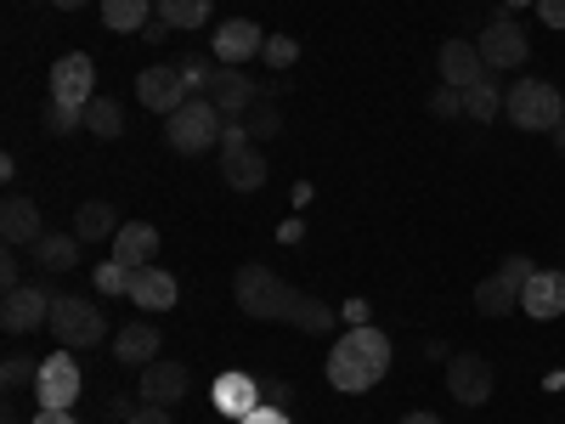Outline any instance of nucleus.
<instances>
[{
  "mask_svg": "<svg viewBox=\"0 0 565 424\" xmlns=\"http://www.w3.org/2000/svg\"><path fill=\"white\" fill-rule=\"evenodd\" d=\"M232 300H238L244 317H255V322H295L300 335H328V328L340 322L334 306L289 289V283H282L271 266H260V261L238 266V277H232Z\"/></svg>",
  "mask_w": 565,
  "mask_h": 424,
  "instance_id": "obj_1",
  "label": "nucleus"
},
{
  "mask_svg": "<svg viewBox=\"0 0 565 424\" xmlns=\"http://www.w3.org/2000/svg\"><path fill=\"white\" fill-rule=\"evenodd\" d=\"M385 373H391V340H385V328H373V322L345 328L340 346L328 351V385H334L340 396L373 391Z\"/></svg>",
  "mask_w": 565,
  "mask_h": 424,
  "instance_id": "obj_2",
  "label": "nucleus"
},
{
  "mask_svg": "<svg viewBox=\"0 0 565 424\" xmlns=\"http://www.w3.org/2000/svg\"><path fill=\"white\" fill-rule=\"evenodd\" d=\"M221 108L210 103V97H186L175 114H170V125H164V141H170V153H181V159H199V153H210V148H221Z\"/></svg>",
  "mask_w": 565,
  "mask_h": 424,
  "instance_id": "obj_3",
  "label": "nucleus"
},
{
  "mask_svg": "<svg viewBox=\"0 0 565 424\" xmlns=\"http://www.w3.org/2000/svg\"><path fill=\"white\" fill-rule=\"evenodd\" d=\"M503 114H509V125H521V130L554 136V125L565 119V97H559V85H548V80H514V91L503 97Z\"/></svg>",
  "mask_w": 565,
  "mask_h": 424,
  "instance_id": "obj_4",
  "label": "nucleus"
},
{
  "mask_svg": "<svg viewBox=\"0 0 565 424\" xmlns=\"http://www.w3.org/2000/svg\"><path fill=\"white\" fill-rule=\"evenodd\" d=\"M52 335H57L63 351H90V346L108 340V317H103L97 300L57 295V306H52Z\"/></svg>",
  "mask_w": 565,
  "mask_h": 424,
  "instance_id": "obj_5",
  "label": "nucleus"
},
{
  "mask_svg": "<svg viewBox=\"0 0 565 424\" xmlns=\"http://www.w3.org/2000/svg\"><path fill=\"white\" fill-rule=\"evenodd\" d=\"M532 283V261L526 255H509L492 277H481V289H476V311L481 317H509V311H521V289Z\"/></svg>",
  "mask_w": 565,
  "mask_h": 424,
  "instance_id": "obj_6",
  "label": "nucleus"
},
{
  "mask_svg": "<svg viewBox=\"0 0 565 424\" xmlns=\"http://www.w3.org/2000/svg\"><path fill=\"white\" fill-rule=\"evenodd\" d=\"M52 103H63V108H90L97 103V63H90L85 52H68V57H57L52 63V91H45Z\"/></svg>",
  "mask_w": 565,
  "mask_h": 424,
  "instance_id": "obj_7",
  "label": "nucleus"
},
{
  "mask_svg": "<svg viewBox=\"0 0 565 424\" xmlns=\"http://www.w3.org/2000/svg\"><path fill=\"white\" fill-rule=\"evenodd\" d=\"M79 391H85V373H79L74 351H52V357L40 362V380H34L40 407H74Z\"/></svg>",
  "mask_w": 565,
  "mask_h": 424,
  "instance_id": "obj_8",
  "label": "nucleus"
},
{
  "mask_svg": "<svg viewBox=\"0 0 565 424\" xmlns=\"http://www.w3.org/2000/svg\"><path fill=\"white\" fill-rule=\"evenodd\" d=\"M52 306H57L52 289H40V283H23V289L0 295V328H7V335H29V328L52 322Z\"/></svg>",
  "mask_w": 565,
  "mask_h": 424,
  "instance_id": "obj_9",
  "label": "nucleus"
},
{
  "mask_svg": "<svg viewBox=\"0 0 565 424\" xmlns=\"http://www.w3.org/2000/svg\"><path fill=\"white\" fill-rule=\"evenodd\" d=\"M193 91H186V80H181V68H170V63H153V68H141L136 74V103L148 108V114H175Z\"/></svg>",
  "mask_w": 565,
  "mask_h": 424,
  "instance_id": "obj_10",
  "label": "nucleus"
},
{
  "mask_svg": "<svg viewBox=\"0 0 565 424\" xmlns=\"http://www.w3.org/2000/svg\"><path fill=\"white\" fill-rule=\"evenodd\" d=\"M492 362L487 357H476V351H458V357H447V396H458L463 407H481V402H492Z\"/></svg>",
  "mask_w": 565,
  "mask_h": 424,
  "instance_id": "obj_11",
  "label": "nucleus"
},
{
  "mask_svg": "<svg viewBox=\"0 0 565 424\" xmlns=\"http://www.w3.org/2000/svg\"><path fill=\"white\" fill-rule=\"evenodd\" d=\"M125 295H130V306H141V311H175L181 283H175L164 266H130V272H125Z\"/></svg>",
  "mask_w": 565,
  "mask_h": 424,
  "instance_id": "obj_12",
  "label": "nucleus"
},
{
  "mask_svg": "<svg viewBox=\"0 0 565 424\" xmlns=\"http://www.w3.org/2000/svg\"><path fill=\"white\" fill-rule=\"evenodd\" d=\"M476 45H481L487 68H521V63H526V52H532L526 29L514 23V18H492V23H487V34H481Z\"/></svg>",
  "mask_w": 565,
  "mask_h": 424,
  "instance_id": "obj_13",
  "label": "nucleus"
},
{
  "mask_svg": "<svg viewBox=\"0 0 565 424\" xmlns=\"http://www.w3.org/2000/svg\"><path fill=\"white\" fill-rule=\"evenodd\" d=\"M260 52H266L260 23H249V18L215 23V63H221V68H238V63H249V57H260Z\"/></svg>",
  "mask_w": 565,
  "mask_h": 424,
  "instance_id": "obj_14",
  "label": "nucleus"
},
{
  "mask_svg": "<svg viewBox=\"0 0 565 424\" xmlns=\"http://www.w3.org/2000/svg\"><path fill=\"white\" fill-rule=\"evenodd\" d=\"M186 391H193V373H186L181 362H170V357L141 368V385H136V396H148L153 407H175Z\"/></svg>",
  "mask_w": 565,
  "mask_h": 424,
  "instance_id": "obj_15",
  "label": "nucleus"
},
{
  "mask_svg": "<svg viewBox=\"0 0 565 424\" xmlns=\"http://www.w3.org/2000/svg\"><path fill=\"white\" fill-rule=\"evenodd\" d=\"M436 68H441V85H458V91H469V85L487 80V57H481L476 40H447L441 57H436Z\"/></svg>",
  "mask_w": 565,
  "mask_h": 424,
  "instance_id": "obj_16",
  "label": "nucleus"
},
{
  "mask_svg": "<svg viewBox=\"0 0 565 424\" xmlns=\"http://www.w3.org/2000/svg\"><path fill=\"white\" fill-rule=\"evenodd\" d=\"M210 103L221 108V119H238L260 103V85L244 74V68H215V85H210Z\"/></svg>",
  "mask_w": 565,
  "mask_h": 424,
  "instance_id": "obj_17",
  "label": "nucleus"
},
{
  "mask_svg": "<svg viewBox=\"0 0 565 424\" xmlns=\"http://www.w3.org/2000/svg\"><path fill=\"white\" fill-rule=\"evenodd\" d=\"M521 311L537 322H554L565 311V272H532V283L521 289Z\"/></svg>",
  "mask_w": 565,
  "mask_h": 424,
  "instance_id": "obj_18",
  "label": "nucleus"
},
{
  "mask_svg": "<svg viewBox=\"0 0 565 424\" xmlns=\"http://www.w3.org/2000/svg\"><path fill=\"white\" fill-rule=\"evenodd\" d=\"M153 255H159V226L153 221H125L114 232V261L119 266H153Z\"/></svg>",
  "mask_w": 565,
  "mask_h": 424,
  "instance_id": "obj_19",
  "label": "nucleus"
},
{
  "mask_svg": "<svg viewBox=\"0 0 565 424\" xmlns=\"http://www.w3.org/2000/svg\"><path fill=\"white\" fill-rule=\"evenodd\" d=\"M0 239H7L12 250H18V244H40V239H45V226H40V204L12 193L7 204H0Z\"/></svg>",
  "mask_w": 565,
  "mask_h": 424,
  "instance_id": "obj_20",
  "label": "nucleus"
},
{
  "mask_svg": "<svg viewBox=\"0 0 565 424\" xmlns=\"http://www.w3.org/2000/svg\"><path fill=\"white\" fill-rule=\"evenodd\" d=\"M215 413H226V418H244V413H255L260 407V380H249V373H238V368H232V373H221V380H215Z\"/></svg>",
  "mask_w": 565,
  "mask_h": 424,
  "instance_id": "obj_21",
  "label": "nucleus"
},
{
  "mask_svg": "<svg viewBox=\"0 0 565 424\" xmlns=\"http://www.w3.org/2000/svg\"><path fill=\"white\" fill-rule=\"evenodd\" d=\"M221 176L232 193H255V187L266 181V159H260V141H249V148H226L221 153Z\"/></svg>",
  "mask_w": 565,
  "mask_h": 424,
  "instance_id": "obj_22",
  "label": "nucleus"
},
{
  "mask_svg": "<svg viewBox=\"0 0 565 424\" xmlns=\"http://www.w3.org/2000/svg\"><path fill=\"white\" fill-rule=\"evenodd\" d=\"M114 357H119L125 368L159 362V328H153V322H125L119 335H114Z\"/></svg>",
  "mask_w": 565,
  "mask_h": 424,
  "instance_id": "obj_23",
  "label": "nucleus"
},
{
  "mask_svg": "<svg viewBox=\"0 0 565 424\" xmlns=\"http://www.w3.org/2000/svg\"><path fill=\"white\" fill-rule=\"evenodd\" d=\"M114 232H119V210L114 204H103V199L79 204V215H74V239L79 244H103V239H114Z\"/></svg>",
  "mask_w": 565,
  "mask_h": 424,
  "instance_id": "obj_24",
  "label": "nucleus"
},
{
  "mask_svg": "<svg viewBox=\"0 0 565 424\" xmlns=\"http://www.w3.org/2000/svg\"><path fill=\"white\" fill-rule=\"evenodd\" d=\"M34 261H40V272H74L79 266V239L74 232H45V239L34 244Z\"/></svg>",
  "mask_w": 565,
  "mask_h": 424,
  "instance_id": "obj_25",
  "label": "nucleus"
},
{
  "mask_svg": "<svg viewBox=\"0 0 565 424\" xmlns=\"http://www.w3.org/2000/svg\"><path fill=\"white\" fill-rule=\"evenodd\" d=\"M103 23L114 34H141L153 23V0H103Z\"/></svg>",
  "mask_w": 565,
  "mask_h": 424,
  "instance_id": "obj_26",
  "label": "nucleus"
},
{
  "mask_svg": "<svg viewBox=\"0 0 565 424\" xmlns=\"http://www.w3.org/2000/svg\"><path fill=\"white\" fill-rule=\"evenodd\" d=\"M153 12L170 29H204L210 23V0H153Z\"/></svg>",
  "mask_w": 565,
  "mask_h": 424,
  "instance_id": "obj_27",
  "label": "nucleus"
},
{
  "mask_svg": "<svg viewBox=\"0 0 565 424\" xmlns=\"http://www.w3.org/2000/svg\"><path fill=\"white\" fill-rule=\"evenodd\" d=\"M503 114V97H498V85L481 80V85H469L463 91V119H476V125H492Z\"/></svg>",
  "mask_w": 565,
  "mask_h": 424,
  "instance_id": "obj_28",
  "label": "nucleus"
},
{
  "mask_svg": "<svg viewBox=\"0 0 565 424\" xmlns=\"http://www.w3.org/2000/svg\"><path fill=\"white\" fill-rule=\"evenodd\" d=\"M85 130H90V136H103V141H114V136L125 130V114H119V103H114V97H97V103L85 108Z\"/></svg>",
  "mask_w": 565,
  "mask_h": 424,
  "instance_id": "obj_29",
  "label": "nucleus"
},
{
  "mask_svg": "<svg viewBox=\"0 0 565 424\" xmlns=\"http://www.w3.org/2000/svg\"><path fill=\"white\" fill-rule=\"evenodd\" d=\"M34 380H40V362L34 357H7V368H0V385H7V391H23Z\"/></svg>",
  "mask_w": 565,
  "mask_h": 424,
  "instance_id": "obj_30",
  "label": "nucleus"
},
{
  "mask_svg": "<svg viewBox=\"0 0 565 424\" xmlns=\"http://www.w3.org/2000/svg\"><path fill=\"white\" fill-rule=\"evenodd\" d=\"M266 68H295V57H300V40H289V34H266Z\"/></svg>",
  "mask_w": 565,
  "mask_h": 424,
  "instance_id": "obj_31",
  "label": "nucleus"
},
{
  "mask_svg": "<svg viewBox=\"0 0 565 424\" xmlns=\"http://www.w3.org/2000/svg\"><path fill=\"white\" fill-rule=\"evenodd\" d=\"M40 125L52 130V136H68L74 125H85V114H79V108H63V103H52V97H45V114H40Z\"/></svg>",
  "mask_w": 565,
  "mask_h": 424,
  "instance_id": "obj_32",
  "label": "nucleus"
},
{
  "mask_svg": "<svg viewBox=\"0 0 565 424\" xmlns=\"http://www.w3.org/2000/svg\"><path fill=\"white\" fill-rule=\"evenodd\" d=\"M175 68H181V80H186V91H193V97L215 85V63H210V57H186V63H175Z\"/></svg>",
  "mask_w": 565,
  "mask_h": 424,
  "instance_id": "obj_33",
  "label": "nucleus"
},
{
  "mask_svg": "<svg viewBox=\"0 0 565 424\" xmlns=\"http://www.w3.org/2000/svg\"><path fill=\"white\" fill-rule=\"evenodd\" d=\"M249 130H255V141H271V136L282 130V114H277V103H255V108H249Z\"/></svg>",
  "mask_w": 565,
  "mask_h": 424,
  "instance_id": "obj_34",
  "label": "nucleus"
},
{
  "mask_svg": "<svg viewBox=\"0 0 565 424\" xmlns=\"http://www.w3.org/2000/svg\"><path fill=\"white\" fill-rule=\"evenodd\" d=\"M430 114H436V119H463V91H458V85H436Z\"/></svg>",
  "mask_w": 565,
  "mask_h": 424,
  "instance_id": "obj_35",
  "label": "nucleus"
},
{
  "mask_svg": "<svg viewBox=\"0 0 565 424\" xmlns=\"http://www.w3.org/2000/svg\"><path fill=\"white\" fill-rule=\"evenodd\" d=\"M125 272H130V266L103 261V266H97V295H125Z\"/></svg>",
  "mask_w": 565,
  "mask_h": 424,
  "instance_id": "obj_36",
  "label": "nucleus"
},
{
  "mask_svg": "<svg viewBox=\"0 0 565 424\" xmlns=\"http://www.w3.org/2000/svg\"><path fill=\"white\" fill-rule=\"evenodd\" d=\"M249 141H255L249 119H226V125H221V153H226V148H249Z\"/></svg>",
  "mask_w": 565,
  "mask_h": 424,
  "instance_id": "obj_37",
  "label": "nucleus"
},
{
  "mask_svg": "<svg viewBox=\"0 0 565 424\" xmlns=\"http://www.w3.org/2000/svg\"><path fill=\"white\" fill-rule=\"evenodd\" d=\"M238 424H289V413H282V407H271V402H260L255 413H244Z\"/></svg>",
  "mask_w": 565,
  "mask_h": 424,
  "instance_id": "obj_38",
  "label": "nucleus"
},
{
  "mask_svg": "<svg viewBox=\"0 0 565 424\" xmlns=\"http://www.w3.org/2000/svg\"><path fill=\"white\" fill-rule=\"evenodd\" d=\"M12 289H23V266L7 255V261H0V295H12Z\"/></svg>",
  "mask_w": 565,
  "mask_h": 424,
  "instance_id": "obj_39",
  "label": "nucleus"
},
{
  "mask_svg": "<svg viewBox=\"0 0 565 424\" xmlns=\"http://www.w3.org/2000/svg\"><path fill=\"white\" fill-rule=\"evenodd\" d=\"M125 424H170V407H153V402H141Z\"/></svg>",
  "mask_w": 565,
  "mask_h": 424,
  "instance_id": "obj_40",
  "label": "nucleus"
},
{
  "mask_svg": "<svg viewBox=\"0 0 565 424\" xmlns=\"http://www.w3.org/2000/svg\"><path fill=\"white\" fill-rule=\"evenodd\" d=\"M537 18L548 29H565V0H537Z\"/></svg>",
  "mask_w": 565,
  "mask_h": 424,
  "instance_id": "obj_41",
  "label": "nucleus"
},
{
  "mask_svg": "<svg viewBox=\"0 0 565 424\" xmlns=\"http://www.w3.org/2000/svg\"><path fill=\"white\" fill-rule=\"evenodd\" d=\"M260 402L282 407V402H289V385H282V380H260Z\"/></svg>",
  "mask_w": 565,
  "mask_h": 424,
  "instance_id": "obj_42",
  "label": "nucleus"
},
{
  "mask_svg": "<svg viewBox=\"0 0 565 424\" xmlns=\"http://www.w3.org/2000/svg\"><path fill=\"white\" fill-rule=\"evenodd\" d=\"M34 424H79V418H74L68 407H40V413H34Z\"/></svg>",
  "mask_w": 565,
  "mask_h": 424,
  "instance_id": "obj_43",
  "label": "nucleus"
},
{
  "mask_svg": "<svg viewBox=\"0 0 565 424\" xmlns=\"http://www.w3.org/2000/svg\"><path fill=\"white\" fill-rule=\"evenodd\" d=\"M340 317H345L351 328H362V322H367V300H345V306H340Z\"/></svg>",
  "mask_w": 565,
  "mask_h": 424,
  "instance_id": "obj_44",
  "label": "nucleus"
},
{
  "mask_svg": "<svg viewBox=\"0 0 565 424\" xmlns=\"http://www.w3.org/2000/svg\"><path fill=\"white\" fill-rule=\"evenodd\" d=\"M141 40H170V23H164V18L153 12V23H148V29H141Z\"/></svg>",
  "mask_w": 565,
  "mask_h": 424,
  "instance_id": "obj_45",
  "label": "nucleus"
},
{
  "mask_svg": "<svg viewBox=\"0 0 565 424\" xmlns=\"http://www.w3.org/2000/svg\"><path fill=\"white\" fill-rule=\"evenodd\" d=\"M396 424H441L436 413H407V418H396Z\"/></svg>",
  "mask_w": 565,
  "mask_h": 424,
  "instance_id": "obj_46",
  "label": "nucleus"
},
{
  "mask_svg": "<svg viewBox=\"0 0 565 424\" xmlns=\"http://www.w3.org/2000/svg\"><path fill=\"white\" fill-rule=\"evenodd\" d=\"M52 7H57V12H79V7H85V0H52Z\"/></svg>",
  "mask_w": 565,
  "mask_h": 424,
  "instance_id": "obj_47",
  "label": "nucleus"
},
{
  "mask_svg": "<svg viewBox=\"0 0 565 424\" xmlns=\"http://www.w3.org/2000/svg\"><path fill=\"white\" fill-rule=\"evenodd\" d=\"M554 148H559V153H565V119H559V125H554Z\"/></svg>",
  "mask_w": 565,
  "mask_h": 424,
  "instance_id": "obj_48",
  "label": "nucleus"
},
{
  "mask_svg": "<svg viewBox=\"0 0 565 424\" xmlns=\"http://www.w3.org/2000/svg\"><path fill=\"white\" fill-rule=\"evenodd\" d=\"M503 7H537V0H503Z\"/></svg>",
  "mask_w": 565,
  "mask_h": 424,
  "instance_id": "obj_49",
  "label": "nucleus"
}]
</instances>
